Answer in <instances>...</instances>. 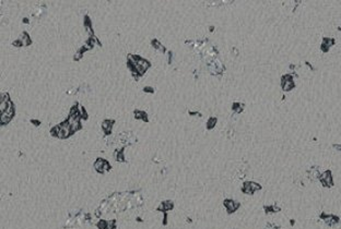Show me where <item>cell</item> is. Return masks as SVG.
<instances>
[{
  "label": "cell",
  "mask_w": 341,
  "mask_h": 229,
  "mask_svg": "<svg viewBox=\"0 0 341 229\" xmlns=\"http://www.w3.org/2000/svg\"><path fill=\"white\" fill-rule=\"evenodd\" d=\"M320 218L330 227H335V226H337L340 223V218L336 216V215H327V214L322 213L320 215Z\"/></svg>",
  "instance_id": "6da1fadb"
},
{
  "label": "cell",
  "mask_w": 341,
  "mask_h": 229,
  "mask_svg": "<svg viewBox=\"0 0 341 229\" xmlns=\"http://www.w3.org/2000/svg\"><path fill=\"white\" fill-rule=\"evenodd\" d=\"M319 180H320V182H322V184L324 186V187L329 188V187H332L333 186L332 174H331L330 170H327V171H325L324 174H322Z\"/></svg>",
  "instance_id": "7a4b0ae2"
},
{
  "label": "cell",
  "mask_w": 341,
  "mask_h": 229,
  "mask_svg": "<svg viewBox=\"0 0 341 229\" xmlns=\"http://www.w3.org/2000/svg\"><path fill=\"white\" fill-rule=\"evenodd\" d=\"M320 175H322V174L319 172L318 168H316V167H312L307 170V177H308V179H310L312 181H316V180H318L319 178H320Z\"/></svg>",
  "instance_id": "3957f363"
},
{
  "label": "cell",
  "mask_w": 341,
  "mask_h": 229,
  "mask_svg": "<svg viewBox=\"0 0 341 229\" xmlns=\"http://www.w3.org/2000/svg\"><path fill=\"white\" fill-rule=\"evenodd\" d=\"M224 205H225L226 210H227L229 213H233V212H235V211L238 208L239 204L236 202H234L233 200H226L225 202H224Z\"/></svg>",
  "instance_id": "277c9868"
},
{
  "label": "cell",
  "mask_w": 341,
  "mask_h": 229,
  "mask_svg": "<svg viewBox=\"0 0 341 229\" xmlns=\"http://www.w3.org/2000/svg\"><path fill=\"white\" fill-rule=\"evenodd\" d=\"M282 87H283L284 91H290L291 88L294 87V83H293L292 79L287 81H282Z\"/></svg>",
  "instance_id": "5b68a950"
},
{
  "label": "cell",
  "mask_w": 341,
  "mask_h": 229,
  "mask_svg": "<svg viewBox=\"0 0 341 229\" xmlns=\"http://www.w3.org/2000/svg\"><path fill=\"white\" fill-rule=\"evenodd\" d=\"M112 123H114V121H112V120H106V121L103 122V129L105 132H107V133H109L111 132L112 128H113V124Z\"/></svg>",
  "instance_id": "8992f818"
},
{
  "label": "cell",
  "mask_w": 341,
  "mask_h": 229,
  "mask_svg": "<svg viewBox=\"0 0 341 229\" xmlns=\"http://www.w3.org/2000/svg\"><path fill=\"white\" fill-rule=\"evenodd\" d=\"M171 208H173V203L171 201H169V202H163L162 205L159 207V210H164V211L171 210Z\"/></svg>",
  "instance_id": "52a82bcc"
},
{
  "label": "cell",
  "mask_w": 341,
  "mask_h": 229,
  "mask_svg": "<svg viewBox=\"0 0 341 229\" xmlns=\"http://www.w3.org/2000/svg\"><path fill=\"white\" fill-rule=\"evenodd\" d=\"M215 123H217V119H215V118H211L210 120L208 121V129H211V128H213Z\"/></svg>",
  "instance_id": "ba28073f"
},
{
  "label": "cell",
  "mask_w": 341,
  "mask_h": 229,
  "mask_svg": "<svg viewBox=\"0 0 341 229\" xmlns=\"http://www.w3.org/2000/svg\"><path fill=\"white\" fill-rule=\"evenodd\" d=\"M266 229H280V227L277 226L276 224H273V223H268L267 226H266Z\"/></svg>",
  "instance_id": "9c48e42d"
},
{
  "label": "cell",
  "mask_w": 341,
  "mask_h": 229,
  "mask_svg": "<svg viewBox=\"0 0 341 229\" xmlns=\"http://www.w3.org/2000/svg\"><path fill=\"white\" fill-rule=\"evenodd\" d=\"M116 158H117V160H119V161H123L124 160V153L118 152L117 153V155H116Z\"/></svg>",
  "instance_id": "30bf717a"
},
{
  "label": "cell",
  "mask_w": 341,
  "mask_h": 229,
  "mask_svg": "<svg viewBox=\"0 0 341 229\" xmlns=\"http://www.w3.org/2000/svg\"><path fill=\"white\" fill-rule=\"evenodd\" d=\"M333 147L338 151H341V144H333Z\"/></svg>",
  "instance_id": "8fae6325"
}]
</instances>
